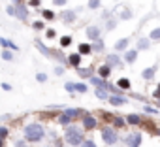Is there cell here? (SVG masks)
Here are the masks:
<instances>
[{
	"label": "cell",
	"mask_w": 160,
	"mask_h": 147,
	"mask_svg": "<svg viewBox=\"0 0 160 147\" xmlns=\"http://www.w3.org/2000/svg\"><path fill=\"white\" fill-rule=\"evenodd\" d=\"M25 138L28 141H40L43 138V126L42 124H36V123L25 126Z\"/></svg>",
	"instance_id": "obj_1"
},
{
	"label": "cell",
	"mask_w": 160,
	"mask_h": 147,
	"mask_svg": "<svg viewBox=\"0 0 160 147\" xmlns=\"http://www.w3.org/2000/svg\"><path fill=\"white\" fill-rule=\"evenodd\" d=\"M66 141H68L70 145H73V147L81 145V143H83V132L79 130V128H75V126H70V128L66 130Z\"/></svg>",
	"instance_id": "obj_2"
},
{
	"label": "cell",
	"mask_w": 160,
	"mask_h": 147,
	"mask_svg": "<svg viewBox=\"0 0 160 147\" xmlns=\"http://www.w3.org/2000/svg\"><path fill=\"white\" fill-rule=\"evenodd\" d=\"M102 138H104V141L108 143V145H113V143H117V132L113 130V128H104L102 130Z\"/></svg>",
	"instance_id": "obj_3"
},
{
	"label": "cell",
	"mask_w": 160,
	"mask_h": 147,
	"mask_svg": "<svg viewBox=\"0 0 160 147\" xmlns=\"http://www.w3.org/2000/svg\"><path fill=\"white\" fill-rule=\"evenodd\" d=\"M139 143H141V134L139 132H134V134H130L126 138V145L128 147H139Z\"/></svg>",
	"instance_id": "obj_4"
},
{
	"label": "cell",
	"mask_w": 160,
	"mask_h": 147,
	"mask_svg": "<svg viewBox=\"0 0 160 147\" xmlns=\"http://www.w3.org/2000/svg\"><path fill=\"white\" fill-rule=\"evenodd\" d=\"M83 126H85V130H92V128H96V119L91 117V115H85V119H83Z\"/></svg>",
	"instance_id": "obj_5"
},
{
	"label": "cell",
	"mask_w": 160,
	"mask_h": 147,
	"mask_svg": "<svg viewBox=\"0 0 160 147\" xmlns=\"http://www.w3.org/2000/svg\"><path fill=\"white\" fill-rule=\"evenodd\" d=\"M87 36L91 40H100V27H89L87 28Z\"/></svg>",
	"instance_id": "obj_6"
},
{
	"label": "cell",
	"mask_w": 160,
	"mask_h": 147,
	"mask_svg": "<svg viewBox=\"0 0 160 147\" xmlns=\"http://www.w3.org/2000/svg\"><path fill=\"white\" fill-rule=\"evenodd\" d=\"M108 100H109L113 106H124V104H126V98L121 96V94H113V96H109Z\"/></svg>",
	"instance_id": "obj_7"
},
{
	"label": "cell",
	"mask_w": 160,
	"mask_h": 147,
	"mask_svg": "<svg viewBox=\"0 0 160 147\" xmlns=\"http://www.w3.org/2000/svg\"><path fill=\"white\" fill-rule=\"evenodd\" d=\"M60 17H62L64 23H73V21H75V13H73V12H68V10H64V12L60 13Z\"/></svg>",
	"instance_id": "obj_8"
},
{
	"label": "cell",
	"mask_w": 160,
	"mask_h": 147,
	"mask_svg": "<svg viewBox=\"0 0 160 147\" xmlns=\"http://www.w3.org/2000/svg\"><path fill=\"white\" fill-rule=\"evenodd\" d=\"M136 58H138V51H136V49H130V51H126V53H124V60H126L128 64L136 62Z\"/></svg>",
	"instance_id": "obj_9"
},
{
	"label": "cell",
	"mask_w": 160,
	"mask_h": 147,
	"mask_svg": "<svg viewBox=\"0 0 160 147\" xmlns=\"http://www.w3.org/2000/svg\"><path fill=\"white\" fill-rule=\"evenodd\" d=\"M68 62H70L72 66L79 68V64H81V55H79V53H73V55H70V57H68Z\"/></svg>",
	"instance_id": "obj_10"
},
{
	"label": "cell",
	"mask_w": 160,
	"mask_h": 147,
	"mask_svg": "<svg viewBox=\"0 0 160 147\" xmlns=\"http://www.w3.org/2000/svg\"><path fill=\"white\" fill-rule=\"evenodd\" d=\"M128 43H130V38H122V40H119V42L115 43V51H124V49L128 47Z\"/></svg>",
	"instance_id": "obj_11"
},
{
	"label": "cell",
	"mask_w": 160,
	"mask_h": 147,
	"mask_svg": "<svg viewBox=\"0 0 160 147\" xmlns=\"http://www.w3.org/2000/svg\"><path fill=\"white\" fill-rule=\"evenodd\" d=\"M15 15H17L21 21H25V19H27V15H28V12H27V8H25V6H17V8H15Z\"/></svg>",
	"instance_id": "obj_12"
},
{
	"label": "cell",
	"mask_w": 160,
	"mask_h": 147,
	"mask_svg": "<svg viewBox=\"0 0 160 147\" xmlns=\"http://www.w3.org/2000/svg\"><path fill=\"white\" fill-rule=\"evenodd\" d=\"M96 98L108 100V98H109V96H108V89H106V87H96Z\"/></svg>",
	"instance_id": "obj_13"
},
{
	"label": "cell",
	"mask_w": 160,
	"mask_h": 147,
	"mask_svg": "<svg viewBox=\"0 0 160 147\" xmlns=\"http://www.w3.org/2000/svg\"><path fill=\"white\" fill-rule=\"evenodd\" d=\"M77 72H79V76H81V78H89V79H91L94 70H92V68H77Z\"/></svg>",
	"instance_id": "obj_14"
},
{
	"label": "cell",
	"mask_w": 160,
	"mask_h": 147,
	"mask_svg": "<svg viewBox=\"0 0 160 147\" xmlns=\"http://www.w3.org/2000/svg\"><path fill=\"white\" fill-rule=\"evenodd\" d=\"M154 74H156V66H151V68L143 70V78H145V79H152Z\"/></svg>",
	"instance_id": "obj_15"
},
{
	"label": "cell",
	"mask_w": 160,
	"mask_h": 147,
	"mask_svg": "<svg viewBox=\"0 0 160 147\" xmlns=\"http://www.w3.org/2000/svg\"><path fill=\"white\" fill-rule=\"evenodd\" d=\"M91 83H94L96 87H106V89H108V83L104 81V78H94V76H92V78H91Z\"/></svg>",
	"instance_id": "obj_16"
},
{
	"label": "cell",
	"mask_w": 160,
	"mask_h": 147,
	"mask_svg": "<svg viewBox=\"0 0 160 147\" xmlns=\"http://www.w3.org/2000/svg\"><path fill=\"white\" fill-rule=\"evenodd\" d=\"M72 119H73V117H72V115H70L68 111H64V113H62V115L58 117V123H60V124H68V123H70Z\"/></svg>",
	"instance_id": "obj_17"
},
{
	"label": "cell",
	"mask_w": 160,
	"mask_h": 147,
	"mask_svg": "<svg viewBox=\"0 0 160 147\" xmlns=\"http://www.w3.org/2000/svg\"><path fill=\"white\" fill-rule=\"evenodd\" d=\"M91 51H92V47L89 43H81V45H79V55H91Z\"/></svg>",
	"instance_id": "obj_18"
},
{
	"label": "cell",
	"mask_w": 160,
	"mask_h": 147,
	"mask_svg": "<svg viewBox=\"0 0 160 147\" xmlns=\"http://www.w3.org/2000/svg\"><path fill=\"white\" fill-rule=\"evenodd\" d=\"M108 64H115V66H121V58L117 55H109L108 57Z\"/></svg>",
	"instance_id": "obj_19"
},
{
	"label": "cell",
	"mask_w": 160,
	"mask_h": 147,
	"mask_svg": "<svg viewBox=\"0 0 160 147\" xmlns=\"http://www.w3.org/2000/svg\"><path fill=\"white\" fill-rule=\"evenodd\" d=\"M98 72H100V76H102V78H108V76H109V72H111V68H109V64H106V66L98 68Z\"/></svg>",
	"instance_id": "obj_20"
},
{
	"label": "cell",
	"mask_w": 160,
	"mask_h": 147,
	"mask_svg": "<svg viewBox=\"0 0 160 147\" xmlns=\"http://www.w3.org/2000/svg\"><path fill=\"white\" fill-rule=\"evenodd\" d=\"M0 43H2L4 47H10V49H17V45H15L13 42H10V40H6V38H0Z\"/></svg>",
	"instance_id": "obj_21"
},
{
	"label": "cell",
	"mask_w": 160,
	"mask_h": 147,
	"mask_svg": "<svg viewBox=\"0 0 160 147\" xmlns=\"http://www.w3.org/2000/svg\"><path fill=\"white\" fill-rule=\"evenodd\" d=\"M117 85H119V89H130V81H128L126 78L119 79V81H117Z\"/></svg>",
	"instance_id": "obj_22"
},
{
	"label": "cell",
	"mask_w": 160,
	"mask_h": 147,
	"mask_svg": "<svg viewBox=\"0 0 160 147\" xmlns=\"http://www.w3.org/2000/svg\"><path fill=\"white\" fill-rule=\"evenodd\" d=\"M126 121H128L130 124H139V123H141V119H139L138 115H128V119H126Z\"/></svg>",
	"instance_id": "obj_23"
},
{
	"label": "cell",
	"mask_w": 160,
	"mask_h": 147,
	"mask_svg": "<svg viewBox=\"0 0 160 147\" xmlns=\"http://www.w3.org/2000/svg\"><path fill=\"white\" fill-rule=\"evenodd\" d=\"M75 85V91L77 93H87V85L85 83H73Z\"/></svg>",
	"instance_id": "obj_24"
},
{
	"label": "cell",
	"mask_w": 160,
	"mask_h": 147,
	"mask_svg": "<svg viewBox=\"0 0 160 147\" xmlns=\"http://www.w3.org/2000/svg\"><path fill=\"white\" fill-rule=\"evenodd\" d=\"M70 43H72V38H70V36H62V40H60V45H62V47H68Z\"/></svg>",
	"instance_id": "obj_25"
},
{
	"label": "cell",
	"mask_w": 160,
	"mask_h": 147,
	"mask_svg": "<svg viewBox=\"0 0 160 147\" xmlns=\"http://www.w3.org/2000/svg\"><path fill=\"white\" fill-rule=\"evenodd\" d=\"M138 47H139V49H149V40H143V38H141V40L138 42Z\"/></svg>",
	"instance_id": "obj_26"
},
{
	"label": "cell",
	"mask_w": 160,
	"mask_h": 147,
	"mask_svg": "<svg viewBox=\"0 0 160 147\" xmlns=\"http://www.w3.org/2000/svg\"><path fill=\"white\" fill-rule=\"evenodd\" d=\"M149 38H151V40H160V28H154V30L149 34Z\"/></svg>",
	"instance_id": "obj_27"
},
{
	"label": "cell",
	"mask_w": 160,
	"mask_h": 147,
	"mask_svg": "<svg viewBox=\"0 0 160 147\" xmlns=\"http://www.w3.org/2000/svg\"><path fill=\"white\" fill-rule=\"evenodd\" d=\"M89 8L91 10H98L100 8V0H89Z\"/></svg>",
	"instance_id": "obj_28"
},
{
	"label": "cell",
	"mask_w": 160,
	"mask_h": 147,
	"mask_svg": "<svg viewBox=\"0 0 160 147\" xmlns=\"http://www.w3.org/2000/svg\"><path fill=\"white\" fill-rule=\"evenodd\" d=\"M43 17H45L47 21H51V19H55V13H53L51 10H43Z\"/></svg>",
	"instance_id": "obj_29"
},
{
	"label": "cell",
	"mask_w": 160,
	"mask_h": 147,
	"mask_svg": "<svg viewBox=\"0 0 160 147\" xmlns=\"http://www.w3.org/2000/svg\"><path fill=\"white\" fill-rule=\"evenodd\" d=\"M36 79H38L40 83H45V81H47V76H45V74H40V72H38V74H36Z\"/></svg>",
	"instance_id": "obj_30"
},
{
	"label": "cell",
	"mask_w": 160,
	"mask_h": 147,
	"mask_svg": "<svg viewBox=\"0 0 160 147\" xmlns=\"http://www.w3.org/2000/svg\"><path fill=\"white\" fill-rule=\"evenodd\" d=\"M64 89H66V91H68V93H73V91H75V85H73V83H70V81H68V83H64Z\"/></svg>",
	"instance_id": "obj_31"
},
{
	"label": "cell",
	"mask_w": 160,
	"mask_h": 147,
	"mask_svg": "<svg viewBox=\"0 0 160 147\" xmlns=\"http://www.w3.org/2000/svg\"><path fill=\"white\" fill-rule=\"evenodd\" d=\"M2 58H4V60H12V58H13V55H12L10 51H2Z\"/></svg>",
	"instance_id": "obj_32"
},
{
	"label": "cell",
	"mask_w": 160,
	"mask_h": 147,
	"mask_svg": "<svg viewBox=\"0 0 160 147\" xmlns=\"http://www.w3.org/2000/svg\"><path fill=\"white\" fill-rule=\"evenodd\" d=\"M6 136H8V128H6V126H0V138L4 139Z\"/></svg>",
	"instance_id": "obj_33"
},
{
	"label": "cell",
	"mask_w": 160,
	"mask_h": 147,
	"mask_svg": "<svg viewBox=\"0 0 160 147\" xmlns=\"http://www.w3.org/2000/svg\"><path fill=\"white\" fill-rule=\"evenodd\" d=\"M81 147H96V143H94V141H91V139H87L85 143H81Z\"/></svg>",
	"instance_id": "obj_34"
},
{
	"label": "cell",
	"mask_w": 160,
	"mask_h": 147,
	"mask_svg": "<svg viewBox=\"0 0 160 147\" xmlns=\"http://www.w3.org/2000/svg\"><path fill=\"white\" fill-rule=\"evenodd\" d=\"M53 4H55V6H64L66 0H53Z\"/></svg>",
	"instance_id": "obj_35"
},
{
	"label": "cell",
	"mask_w": 160,
	"mask_h": 147,
	"mask_svg": "<svg viewBox=\"0 0 160 147\" xmlns=\"http://www.w3.org/2000/svg\"><path fill=\"white\" fill-rule=\"evenodd\" d=\"M32 27H34V28H43V23H42V21H36Z\"/></svg>",
	"instance_id": "obj_36"
},
{
	"label": "cell",
	"mask_w": 160,
	"mask_h": 147,
	"mask_svg": "<svg viewBox=\"0 0 160 147\" xmlns=\"http://www.w3.org/2000/svg\"><path fill=\"white\" fill-rule=\"evenodd\" d=\"M28 4H30V6H40V4H42V0H30Z\"/></svg>",
	"instance_id": "obj_37"
},
{
	"label": "cell",
	"mask_w": 160,
	"mask_h": 147,
	"mask_svg": "<svg viewBox=\"0 0 160 147\" xmlns=\"http://www.w3.org/2000/svg\"><path fill=\"white\" fill-rule=\"evenodd\" d=\"M6 12H8V13H10V15H15V8H13V6H10V8H8V10H6Z\"/></svg>",
	"instance_id": "obj_38"
},
{
	"label": "cell",
	"mask_w": 160,
	"mask_h": 147,
	"mask_svg": "<svg viewBox=\"0 0 160 147\" xmlns=\"http://www.w3.org/2000/svg\"><path fill=\"white\" fill-rule=\"evenodd\" d=\"M128 17H132V12H122V19H128Z\"/></svg>",
	"instance_id": "obj_39"
},
{
	"label": "cell",
	"mask_w": 160,
	"mask_h": 147,
	"mask_svg": "<svg viewBox=\"0 0 160 147\" xmlns=\"http://www.w3.org/2000/svg\"><path fill=\"white\" fill-rule=\"evenodd\" d=\"M47 38H55V30H53V28L47 30Z\"/></svg>",
	"instance_id": "obj_40"
},
{
	"label": "cell",
	"mask_w": 160,
	"mask_h": 147,
	"mask_svg": "<svg viewBox=\"0 0 160 147\" xmlns=\"http://www.w3.org/2000/svg\"><path fill=\"white\" fill-rule=\"evenodd\" d=\"M2 89H4V91H10V89H12V87H10V85H8V83H2Z\"/></svg>",
	"instance_id": "obj_41"
},
{
	"label": "cell",
	"mask_w": 160,
	"mask_h": 147,
	"mask_svg": "<svg viewBox=\"0 0 160 147\" xmlns=\"http://www.w3.org/2000/svg\"><path fill=\"white\" fill-rule=\"evenodd\" d=\"M15 145H17V147H25V143H23V141H17Z\"/></svg>",
	"instance_id": "obj_42"
},
{
	"label": "cell",
	"mask_w": 160,
	"mask_h": 147,
	"mask_svg": "<svg viewBox=\"0 0 160 147\" xmlns=\"http://www.w3.org/2000/svg\"><path fill=\"white\" fill-rule=\"evenodd\" d=\"M2 145H4V143H2V138H0V147H2Z\"/></svg>",
	"instance_id": "obj_43"
},
{
	"label": "cell",
	"mask_w": 160,
	"mask_h": 147,
	"mask_svg": "<svg viewBox=\"0 0 160 147\" xmlns=\"http://www.w3.org/2000/svg\"><path fill=\"white\" fill-rule=\"evenodd\" d=\"M13 2H15V4H19V2H21V0H13Z\"/></svg>",
	"instance_id": "obj_44"
}]
</instances>
